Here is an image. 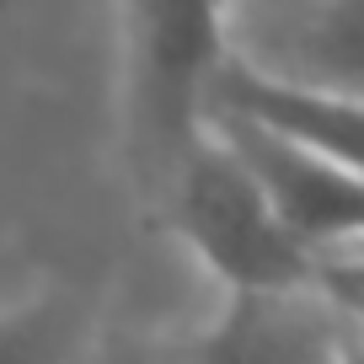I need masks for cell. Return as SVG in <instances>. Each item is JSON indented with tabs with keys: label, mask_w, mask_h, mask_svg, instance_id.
<instances>
[{
	"label": "cell",
	"mask_w": 364,
	"mask_h": 364,
	"mask_svg": "<svg viewBox=\"0 0 364 364\" xmlns=\"http://www.w3.org/2000/svg\"><path fill=\"white\" fill-rule=\"evenodd\" d=\"M156 193L166 204L171 230L225 289L311 279V252L289 236L252 166L209 124L177 150Z\"/></svg>",
	"instance_id": "6da1fadb"
},
{
	"label": "cell",
	"mask_w": 364,
	"mask_h": 364,
	"mask_svg": "<svg viewBox=\"0 0 364 364\" xmlns=\"http://www.w3.org/2000/svg\"><path fill=\"white\" fill-rule=\"evenodd\" d=\"M129 22V150L161 188L177 150L204 129L209 86L230 59L225 0H124Z\"/></svg>",
	"instance_id": "7a4b0ae2"
},
{
	"label": "cell",
	"mask_w": 364,
	"mask_h": 364,
	"mask_svg": "<svg viewBox=\"0 0 364 364\" xmlns=\"http://www.w3.org/2000/svg\"><path fill=\"white\" fill-rule=\"evenodd\" d=\"M364 343V321L316 279L225 289L220 311L182 338L188 364H338Z\"/></svg>",
	"instance_id": "3957f363"
},
{
	"label": "cell",
	"mask_w": 364,
	"mask_h": 364,
	"mask_svg": "<svg viewBox=\"0 0 364 364\" xmlns=\"http://www.w3.org/2000/svg\"><path fill=\"white\" fill-rule=\"evenodd\" d=\"M204 124L252 166L268 204L306 252L364 236V171L236 107H209Z\"/></svg>",
	"instance_id": "277c9868"
},
{
	"label": "cell",
	"mask_w": 364,
	"mask_h": 364,
	"mask_svg": "<svg viewBox=\"0 0 364 364\" xmlns=\"http://www.w3.org/2000/svg\"><path fill=\"white\" fill-rule=\"evenodd\" d=\"M209 107L252 113L262 124L306 139V145L327 150V156L348 161L353 171H364V102L359 97L311 86L300 75H279V70H257L241 54H230L220 65L215 86H209Z\"/></svg>",
	"instance_id": "5b68a950"
},
{
	"label": "cell",
	"mask_w": 364,
	"mask_h": 364,
	"mask_svg": "<svg viewBox=\"0 0 364 364\" xmlns=\"http://www.w3.org/2000/svg\"><path fill=\"white\" fill-rule=\"evenodd\" d=\"M300 80L364 102V0H327L300 43Z\"/></svg>",
	"instance_id": "8992f818"
},
{
	"label": "cell",
	"mask_w": 364,
	"mask_h": 364,
	"mask_svg": "<svg viewBox=\"0 0 364 364\" xmlns=\"http://www.w3.org/2000/svg\"><path fill=\"white\" fill-rule=\"evenodd\" d=\"M0 364H80V311L65 295H38L0 311Z\"/></svg>",
	"instance_id": "52a82bcc"
},
{
	"label": "cell",
	"mask_w": 364,
	"mask_h": 364,
	"mask_svg": "<svg viewBox=\"0 0 364 364\" xmlns=\"http://www.w3.org/2000/svg\"><path fill=\"white\" fill-rule=\"evenodd\" d=\"M311 279H316L332 300H343V306L364 321V236L311 252Z\"/></svg>",
	"instance_id": "ba28073f"
},
{
	"label": "cell",
	"mask_w": 364,
	"mask_h": 364,
	"mask_svg": "<svg viewBox=\"0 0 364 364\" xmlns=\"http://www.w3.org/2000/svg\"><path fill=\"white\" fill-rule=\"evenodd\" d=\"M91 364H188V353L182 338H161V332H107Z\"/></svg>",
	"instance_id": "9c48e42d"
},
{
	"label": "cell",
	"mask_w": 364,
	"mask_h": 364,
	"mask_svg": "<svg viewBox=\"0 0 364 364\" xmlns=\"http://www.w3.org/2000/svg\"><path fill=\"white\" fill-rule=\"evenodd\" d=\"M338 364H364V343H359V348H353V353H343Z\"/></svg>",
	"instance_id": "30bf717a"
}]
</instances>
